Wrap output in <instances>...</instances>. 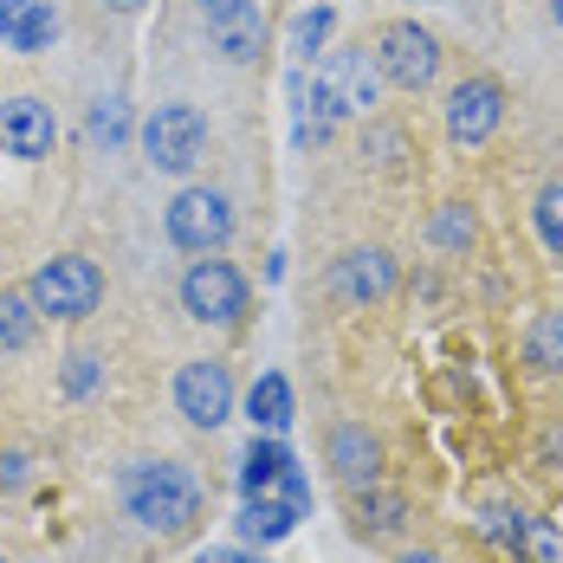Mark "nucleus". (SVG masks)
Segmentation results:
<instances>
[{
    "mask_svg": "<svg viewBox=\"0 0 563 563\" xmlns=\"http://www.w3.org/2000/svg\"><path fill=\"white\" fill-rule=\"evenodd\" d=\"M117 493H123V511L136 518V531H150V538H188L195 525H201V479L181 466V460H130L123 466V479H117Z\"/></svg>",
    "mask_w": 563,
    "mask_h": 563,
    "instance_id": "1",
    "label": "nucleus"
},
{
    "mask_svg": "<svg viewBox=\"0 0 563 563\" xmlns=\"http://www.w3.org/2000/svg\"><path fill=\"white\" fill-rule=\"evenodd\" d=\"M181 311L195 318V324H208V331H233V324H246V311H253V285L246 273L221 260V253H208V260H188V273H181Z\"/></svg>",
    "mask_w": 563,
    "mask_h": 563,
    "instance_id": "2",
    "label": "nucleus"
},
{
    "mask_svg": "<svg viewBox=\"0 0 563 563\" xmlns=\"http://www.w3.org/2000/svg\"><path fill=\"white\" fill-rule=\"evenodd\" d=\"M26 291H33L40 318L85 324V318L104 305V273H98V260H85V253H53V260H40V273L26 279Z\"/></svg>",
    "mask_w": 563,
    "mask_h": 563,
    "instance_id": "3",
    "label": "nucleus"
},
{
    "mask_svg": "<svg viewBox=\"0 0 563 563\" xmlns=\"http://www.w3.org/2000/svg\"><path fill=\"white\" fill-rule=\"evenodd\" d=\"M369 58H376V71H383V85L395 91H428L434 78H441V40L421 26V20H389L376 40H369Z\"/></svg>",
    "mask_w": 563,
    "mask_h": 563,
    "instance_id": "4",
    "label": "nucleus"
},
{
    "mask_svg": "<svg viewBox=\"0 0 563 563\" xmlns=\"http://www.w3.org/2000/svg\"><path fill=\"white\" fill-rule=\"evenodd\" d=\"M163 227H169V246L175 253H188V260H208V253H221L227 240H233V201H227L221 188H181L169 208H163Z\"/></svg>",
    "mask_w": 563,
    "mask_h": 563,
    "instance_id": "5",
    "label": "nucleus"
},
{
    "mask_svg": "<svg viewBox=\"0 0 563 563\" xmlns=\"http://www.w3.org/2000/svg\"><path fill=\"white\" fill-rule=\"evenodd\" d=\"M208 156V117L195 104H156L143 123V163L163 175H188Z\"/></svg>",
    "mask_w": 563,
    "mask_h": 563,
    "instance_id": "6",
    "label": "nucleus"
},
{
    "mask_svg": "<svg viewBox=\"0 0 563 563\" xmlns=\"http://www.w3.org/2000/svg\"><path fill=\"white\" fill-rule=\"evenodd\" d=\"M331 298L338 305H356V311H369V305H383L395 298V285H401V260H395L389 246H350L331 260Z\"/></svg>",
    "mask_w": 563,
    "mask_h": 563,
    "instance_id": "7",
    "label": "nucleus"
},
{
    "mask_svg": "<svg viewBox=\"0 0 563 563\" xmlns=\"http://www.w3.org/2000/svg\"><path fill=\"white\" fill-rule=\"evenodd\" d=\"M448 136L460 150H479V143H493L499 136V123H506V85L499 78H486V71H473V78H460L448 91Z\"/></svg>",
    "mask_w": 563,
    "mask_h": 563,
    "instance_id": "8",
    "label": "nucleus"
},
{
    "mask_svg": "<svg viewBox=\"0 0 563 563\" xmlns=\"http://www.w3.org/2000/svg\"><path fill=\"white\" fill-rule=\"evenodd\" d=\"M175 415L188 428H221L233 415V369L221 356H195L175 369Z\"/></svg>",
    "mask_w": 563,
    "mask_h": 563,
    "instance_id": "9",
    "label": "nucleus"
},
{
    "mask_svg": "<svg viewBox=\"0 0 563 563\" xmlns=\"http://www.w3.org/2000/svg\"><path fill=\"white\" fill-rule=\"evenodd\" d=\"M53 143H58V117L46 98H7L0 104V156L40 163V156H53Z\"/></svg>",
    "mask_w": 563,
    "mask_h": 563,
    "instance_id": "10",
    "label": "nucleus"
},
{
    "mask_svg": "<svg viewBox=\"0 0 563 563\" xmlns=\"http://www.w3.org/2000/svg\"><path fill=\"white\" fill-rule=\"evenodd\" d=\"M324 466H331V479H338V486L363 493V486H376V479H383V441H376L363 421H338V428L324 434Z\"/></svg>",
    "mask_w": 563,
    "mask_h": 563,
    "instance_id": "11",
    "label": "nucleus"
},
{
    "mask_svg": "<svg viewBox=\"0 0 563 563\" xmlns=\"http://www.w3.org/2000/svg\"><path fill=\"white\" fill-rule=\"evenodd\" d=\"M208 40H214V53L233 58V65H253V58L266 53V40H273V20H266V0H233L227 13L208 20Z\"/></svg>",
    "mask_w": 563,
    "mask_h": 563,
    "instance_id": "12",
    "label": "nucleus"
},
{
    "mask_svg": "<svg viewBox=\"0 0 563 563\" xmlns=\"http://www.w3.org/2000/svg\"><path fill=\"white\" fill-rule=\"evenodd\" d=\"M350 531L363 538V544H389L408 531V499L395 493V486H363V493H350Z\"/></svg>",
    "mask_w": 563,
    "mask_h": 563,
    "instance_id": "13",
    "label": "nucleus"
},
{
    "mask_svg": "<svg viewBox=\"0 0 563 563\" xmlns=\"http://www.w3.org/2000/svg\"><path fill=\"white\" fill-rule=\"evenodd\" d=\"M324 78H331V91H338L343 117H376V104H383V71H376V58L363 53H338L331 65H324Z\"/></svg>",
    "mask_w": 563,
    "mask_h": 563,
    "instance_id": "14",
    "label": "nucleus"
},
{
    "mask_svg": "<svg viewBox=\"0 0 563 563\" xmlns=\"http://www.w3.org/2000/svg\"><path fill=\"white\" fill-rule=\"evenodd\" d=\"M291 91H298V136H305V143H324V136L343 123V104H338V91H331V78L318 71L311 85L298 78Z\"/></svg>",
    "mask_w": 563,
    "mask_h": 563,
    "instance_id": "15",
    "label": "nucleus"
},
{
    "mask_svg": "<svg viewBox=\"0 0 563 563\" xmlns=\"http://www.w3.org/2000/svg\"><path fill=\"white\" fill-rule=\"evenodd\" d=\"M40 305H33V291L26 285H0V350H26V343L40 338Z\"/></svg>",
    "mask_w": 563,
    "mask_h": 563,
    "instance_id": "16",
    "label": "nucleus"
},
{
    "mask_svg": "<svg viewBox=\"0 0 563 563\" xmlns=\"http://www.w3.org/2000/svg\"><path fill=\"white\" fill-rule=\"evenodd\" d=\"M291 525H298V511L285 506L279 493H253L246 511H240V538H246V544H279Z\"/></svg>",
    "mask_w": 563,
    "mask_h": 563,
    "instance_id": "17",
    "label": "nucleus"
},
{
    "mask_svg": "<svg viewBox=\"0 0 563 563\" xmlns=\"http://www.w3.org/2000/svg\"><path fill=\"white\" fill-rule=\"evenodd\" d=\"M246 415H253V428H260V434H279V428H291V383H285L279 369H266V376L253 383V395H246Z\"/></svg>",
    "mask_w": 563,
    "mask_h": 563,
    "instance_id": "18",
    "label": "nucleus"
},
{
    "mask_svg": "<svg viewBox=\"0 0 563 563\" xmlns=\"http://www.w3.org/2000/svg\"><path fill=\"white\" fill-rule=\"evenodd\" d=\"M285 466H291V453H285L273 434H253V448L240 453V486H246V499H253V493H273Z\"/></svg>",
    "mask_w": 563,
    "mask_h": 563,
    "instance_id": "19",
    "label": "nucleus"
},
{
    "mask_svg": "<svg viewBox=\"0 0 563 563\" xmlns=\"http://www.w3.org/2000/svg\"><path fill=\"white\" fill-rule=\"evenodd\" d=\"M525 363H531L538 376H563V305L544 311V318L525 331Z\"/></svg>",
    "mask_w": 563,
    "mask_h": 563,
    "instance_id": "20",
    "label": "nucleus"
},
{
    "mask_svg": "<svg viewBox=\"0 0 563 563\" xmlns=\"http://www.w3.org/2000/svg\"><path fill=\"white\" fill-rule=\"evenodd\" d=\"M363 156L376 163V169H408V130H395V123H383V117H363Z\"/></svg>",
    "mask_w": 563,
    "mask_h": 563,
    "instance_id": "21",
    "label": "nucleus"
},
{
    "mask_svg": "<svg viewBox=\"0 0 563 563\" xmlns=\"http://www.w3.org/2000/svg\"><path fill=\"white\" fill-rule=\"evenodd\" d=\"M53 40H58V13L46 0H26L20 20H13V33H7V46H13V53H46Z\"/></svg>",
    "mask_w": 563,
    "mask_h": 563,
    "instance_id": "22",
    "label": "nucleus"
},
{
    "mask_svg": "<svg viewBox=\"0 0 563 563\" xmlns=\"http://www.w3.org/2000/svg\"><path fill=\"white\" fill-rule=\"evenodd\" d=\"M428 233H434V246H441V253L473 246V208H466V201H441V208H434V221H428Z\"/></svg>",
    "mask_w": 563,
    "mask_h": 563,
    "instance_id": "23",
    "label": "nucleus"
},
{
    "mask_svg": "<svg viewBox=\"0 0 563 563\" xmlns=\"http://www.w3.org/2000/svg\"><path fill=\"white\" fill-rule=\"evenodd\" d=\"M511 544H518V551H525L531 563H563V538L551 531V525H544V518H525Z\"/></svg>",
    "mask_w": 563,
    "mask_h": 563,
    "instance_id": "24",
    "label": "nucleus"
},
{
    "mask_svg": "<svg viewBox=\"0 0 563 563\" xmlns=\"http://www.w3.org/2000/svg\"><path fill=\"white\" fill-rule=\"evenodd\" d=\"M531 214H538V233H544V246H551V253L563 260V181H544V188H538V208H531Z\"/></svg>",
    "mask_w": 563,
    "mask_h": 563,
    "instance_id": "25",
    "label": "nucleus"
},
{
    "mask_svg": "<svg viewBox=\"0 0 563 563\" xmlns=\"http://www.w3.org/2000/svg\"><path fill=\"white\" fill-rule=\"evenodd\" d=\"M123 130H130V111H123V98H98V104H91V143L117 150V143H123Z\"/></svg>",
    "mask_w": 563,
    "mask_h": 563,
    "instance_id": "26",
    "label": "nucleus"
},
{
    "mask_svg": "<svg viewBox=\"0 0 563 563\" xmlns=\"http://www.w3.org/2000/svg\"><path fill=\"white\" fill-rule=\"evenodd\" d=\"M98 383H104V363H98L91 350H71V356H65V395H91Z\"/></svg>",
    "mask_w": 563,
    "mask_h": 563,
    "instance_id": "27",
    "label": "nucleus"
},
{
    "mask_svg": "<svg viewBox=\"0 0 563 563\" xmlns=\"http://www.w3.org/2000/svg\"><path fill=\"white\" fill-rule=\"evenodd\" d=\"M331 40V7H311L305 20H298V53H318Z\"/></svg>",
    "mask_w": 563,
    "mask_h": 563,
    "instance_id": "28",
    "label": "nucleus"
},
{
    "mask_svg": "<svg viewBox=\"0 0 563 563\" xmlns=\"http://www.w3.org/2000/svg\"><path fill=\"white\" fill-rule=\"evenodd\" d=\"M26 479H33V460H26V453H0V486L13 493V486H26Z\"/></svg>",
    "mask_w": 563,
    "mask_h": 563,
    "instance_id": "29",
    "label": "nucleus"
},
{
    "mask_svg": "<svg viewBox=\"0 0 563 563\" xmlns=\"http://www.w3.org/2000/svg\"><path fill=\"white\" fill-rule=\"evenodd\" d=\"M20 7H26V0H0V40L13 33V20H20Z\"/></svg>",
    "mask_w": 563,
    "mask_h": 563,
    "instance_id": "30",
    "label": "nucleus"
},
{
    "mask_svg": "<svg viewBox=\"0 0 563 563\" xmlns=\"http://www.w3.org/2000/svg\"><path fill=\"white\" fill-rule=\"evenodd\" d=\"M395 563H448V558H441V551H421V544H415V551H401Z\"/></svg>",
    "mask_w": 563,
    "mask_h": 563,
    "instance_id": "31",
    "label": "nucleus"
},
{
    "mask_svg": "<svg viewBox=\"0 0 563 563\" xmlns=\"http://www.w3.org/2000/svg\"><path fill=\"white\" fill-rule=\"evenodd\" d=\"M195 7H201V20H214V13H227V7H233V0H195Z\"/></svg>",
    "mask_w": 563,
    "mask_h": 563,
    "instance_id": "32",
    "label": "nucleus"
},
{
    "mask_svg": "<svg viewBox=\"0 0 563 563\" xmlns=\"http://www.w3.org/2000/svg\"><path fill=\"white\" fill-rule=\"evenodd\" d=\"M104 7H111V13H143L150 0H104Z\"/></svg>",
    "mask_w": 563,
    "mask_h": 563,
    "instance_id": "33",
    "label": "nucleus"
},
{
    "mask_svg": "<svg viewBox=\"0 0 563 563\" xmlns=\"http://www.w3.org/2000/svg\"><path fill=\"white\" fill-rule=\"evenodd\" d=\"M551 20H558V26H563V0H551Z\"/></svg>",
    "mask_w": 563,
    "mask_h": 563,
    "instance_id": "34",
    "label": "nucleus"
},
{
    "mask_svg": "<svg viewBox=\"0 0 563 563\" xmlns=\"http://www.w3.org/2000/svg\"><path fill=\"white\" fill-rule=\"evenodd\" d=\"M0 563H7V558H0Z\"/></svg>",
    "mask_w": 563,
    "mask_h": 563,
    "instance_id": "35",
    "label": "nucleus"
}]
</instances>
